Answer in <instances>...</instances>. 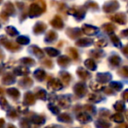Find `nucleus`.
Segmentation results:
<instances>
[]
</instances>
